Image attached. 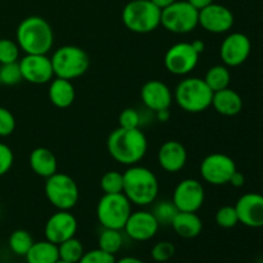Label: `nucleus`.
<instances>
[{
    "label": "nucleus",
    "mask_w": 263,
    "mask_h": 263,
    "mask_svg": "<svg viewBox=\"0 0 263 263\" xmlns=\"http://www.w3.org/2000/svg\"><path fill=\"white\" fill-rule=\"evenodd\" d=\"M140 98L146 109L154 113L162 109H170L174 102L171 89L159 80L146 81L140 90Z\"/></svg>",
    "instance_id": "6ab92c4d"
},
{
    "label": "nucleus",
    "mask_w": 263,
    "mask_h": 263,
    "mask_svg": "<svg viewBox=\"0 0 263 263\" xmlns=\"http://www.w3.org/2000/svg\"><path fill=\"white\" fill-rule=\"evenodd\" d=\"M15 41L25 54H48L54 45L53 28L45 18L30 15L18 25Z\"/></svg>",
    "instance_id": "f03ea898"
},
{
    "label": "nucleus",
    "mask_w": 263,
    "mask_h": 263,
    "mask_svg": "<svg viewBox=\"0 0 263 263\" xmlns=\"http://www.w3.org/2000/svg\"><path fill=\"white\" fill-rule=\"evenodd\" d=\"M49 100L54 107L59 109H64L73 104L74 98H76V90H74L73 84L69 80L55 77L49 84L48 90Z\"/></svg>",
    "instance_id": "5701e85b"
},
{
    "label": "nucleus",
    "mask_w": 263,
    "mask_h": 263,
    "mask_svg": "<svg viewBox=\"0 0 263 263\" xmlns=\"http://www.w3.org/2000/svg\"><path fill=\"white\" fill-rule=\"evenodd\" d=\"M22 73H21L20 64L15 63L0 64V84L5 86H14L22 81Z\"/></svg>",
    "instance_id": "473e14b6"
},
{
    "label": "nucleus",
    "mask_w": 263,
    "mask_h": 263,
    "mask_svg": "<svg viewBox=\"0 0 263 263\" xmlns=\"http://www.w3.org/2000/svg\"><path fill=\"white\" fill-rule=\"evenodd\" d=\"M159 223L151 211L131 212L123 231L134 241H148L158 233Z\"/></svg>",
    "instance_id": "f3484780"
},
{
    "label": "nucleus",
    "mask_w": 263,
    "mask_h": 263,
    "mask_svg": "<svg viewBox=\"0 0 263 263\" xmlns=\"http://www.w3.org/2000/svg\"><path fill=\"white\" fill-rule=\"evenodd\" d=\"M171 226L180 238L194 239L202 233L203 221L197 212H177Z\"/></svg>",
    "instance_id": "b1692460"
},
{
    "label": "nucleus",
    "mask_w": 263,
    "mask_h": 263,
    "mask_svg": "<svg viewBox=\"0 0 263 263\" xmlns=\"http://www.w3.org/2000/svg\"><path fill=\"white\" fill-rule=\"evenodd\" d=\"M239 222L251 229L263 228V195L259 193H247L235 203Z\"/></svg>",
    "instance_id": "a211bd4d"
},
{
    "label": "nucleus",
    "mask_w": 263,
    "mask_h": 263,
    "mask_svg": "<svg viewBox=\"0 0 263 263\" xmlns=\"http://www.w3.org/2000/svg\"><path fill=\"white\" fill-rule=\"evenodd\" d=\"M118 125L123 128H140L141 115L135 108H126L118 116Z\"/></svg>",
    "instance_id": "c9c22d12"
},
{
    "label": "nucleus",
    "mask_w": 263,
    "mask_h": 263,
    "mask_svg": "<svg viewBox=\"0 0 263 263\" xmlns=\"http://www.w3.org/2000/svg\"><path fill=\"white\" fill-rule=\"evenodd\" d=\"M107 151L118 163L134 166L145 157L148 140L140 128H123L118 126L108 136Z\"/></svg>",
    "instance_id": "f257e3e1"
},
{
    "label": "nucleus",
    "mask_w": 263,
    "mask_h": 263,
    "mask_svg": "<svg viewBox=\"0 0 263 263\" xmlns=\"http://www.w3.org/2000/svg\"><path fill=\"white\" fill-rule=\"evenodd\" d=\"M79 223L76 217L69 211H57L48 218L44 228L46 240L54 244H61L76 236Z\"/></svg>",
    "instance_id": "2eb2a0df"
},
{
    "label": "nucleus",
    "mask_w": 263,
    "mask_h": 263,
    "mask_svg": "<svg viewBox=\"0 0 263 263\" xmlns=\"http://www.w3.org/2000/svg\"><path fill=\"white\" fill-rule=\"evenodd\" d=\"M58 252L59 259L68 263H79L85 253L84 246L76 236L58 244Z\"/></svg>",
    "instance_id": "cd10ccee"
},
{
    "label": "nucleus",
    "mask_w": 263,
    "mask_h": 263,
    "mask_svg": "<svg viewBox=\"0 0 263 263\" xmlns=\"http://www.w3.org/2000/svg\"><path fill=\"white\" fill-rule=\"evenodd\" d=\"M235 18L228 7L212 3L199 10V26L207 32L226 33L233 28Z\"/></svg>",
    "instance_id": "dca6fc26"
},
{
    "label": "nucleus",
    "mask_w": 263,
    "mask_h": 263,
    "mask_svg": "<svg viewBox=\"0 0 263 263\" xmlns=\"http://www.w3.org/2000/svg\"><path fill=\"white\" fill-rule=\"evenodd\" d=\"M116 261L117 259H116L115 254L107 253L100 248H97L85 252L79 263H116Z\"/></svg>",
    "instance_id": "e433bc0d"
},
{
    "label": "nucleus",
    "mask_w": 263,
    "mask_h": 263,
    "mask_svg": "<svg viewBox=\"0 0 263 263\" xmlns=\"http://www.w3.org/2000/svg\"><path fill=\"white\" fill-rule=\"evenodd\" d=\"M20 53L17 41L0 37V64L15 63L20 61Z\"/></svg>",
    "instance_id": "2f4dec72"
},
{
    "label": "nucleus",
    "mask_w": 263,
    "mask_h": 263,
    "mask_svg": "<svg viewBox=\"0 0 263 263\" xmlns=\"http://www.w3.org/2000/svg\"><path fill=\"white\" fill-rule=\"evenodd\" d=\"M216 223L222 229H233L239 223V217L234 205H223L216 212Z\"/></svg>",
    "instance_id": "72a5a7b5"
},
{
    "label": "nucleus",
    "mask_w": 263,
    "mask_h": 263,
    "mask_svg": "<svg viewBox=\"0 0 263 263\" xmlns=\"http://www.w3.org/2000/svg\"><path fill=\"white\" fill-rule=\"evenodd\" d=\"M32 244L33 239L31 236V234L28 231L22 230V229H18V230L13 231L10 234L9 239H8L9 249L15 256L25 257L27 254V252L30 251L31 247H32Z\"/></svg>",
    "instance_id": "c85d7f7f"
},
{
    "label": "nucleus",
    "mask_w": 263,
    "mask_h": 263,
    "mask_svg": "<svg viewBox=\"0 0 263 263\" xmlns=\"http://www.w3.org/2000/svg\"><path fill=\"white\" fill-rule=\"evenodd\" d=\"M100 189L104 194H118L123 192V174L120 171H108L100 179Z\"/></svg>",
    "instance_id": "7c9ffc66"
},
{
    "label": "nucleus",
    "mask_w": 263,
    "mask_h": 263,
    "mask_svg": "<svg viewBox=\"0 0 263 263\" xmlns=\"http://www.w3.org/2000/svg\"><path fill=\"white\" fill-rule=\"evenodd\" d=\"M0 85H2V84H0Z\"/></svg>",
    "instance_id": "de8ad7c7"
},
{
    "label": "nucleus",
    "mask_w": 263,
    "mask_h": 263,
    "mask_svg": "<svg viewBox=\"0 0 263 263\" xmlns=\"http://www.w3.org/2000/svg\"><path fill=\"white\" fill-rule=\"evenodd\" d=\"M14 162V154L9 145L0 143V177L7 175L10 171Z\"/></svg>",
    "instance_id": "58836bf2"
},
{
    "label": "nucleus",
    "mask_w": 263,
    "mask_h": 263,
    "mask_svg": "<svg viewBox=\"0 0 263 263\" xmlns=\"http://www.w3.org/2000/svg\"><path fill=\"white\" fill-rule=\"evenodd\" d=\"M203 80H204L205 84L208 85V87L213 92L226 89V87H229L231 81L230 69L225 64H216V66H212L211 68H208Z\"/></svg>",
    "instance_id": "a878e982"
},
{
    "label": "nucleus",
    "mask_w": 263,
    "mask_h": 263,
    "mask_svg": "<svg viewBox=\"0 0 263 263\" xmlns=\"http://www.w3.org/2000/svg\"><path fill=\"white\" fill-rule=\"evenodd\" d=\"M244 182H246V177H244V175L241 174V172H239L238 170H236V171L234 172L233 176H231L229 184L233 185L234 187H241L244 186Z\"/></svg>",
    "instance_id": "ea45409f"
},
{
    "label": "nucleus",
    "mask_w": 263,
    "mask_h": 263,
    "mask_svg": "<svg viewBox=\"0 0 263 263\" xmlns=\"http://www.w3.org/2000/svg\"><path fill=\"white\" fill-rule=\"evenodd\" d=\"M199 62V54L192 43H176L170 46L164 54L163 63L167 71L175 76H186L192 73Z\"/></svg>",
    "instance_id": "9b49d317"
},
{
    "label": "nucleus",
    "mask_w": 263,
    "mask_h": 263,
    "mask_svg": "<svg viewBox=\"0 0 263 263\" xmlns=\"http://www.w3.org/2000/svg\"><path fill=\"white\" fill-rule=\"evenodd\" d=\"M187 2H189L193 7L197 8L198 10H200L203 9V8L208 7L210 4H212V3H215V0H187Z\"/></svg>",
    "instance_id": "a19ab883"
},
{
    "label": "nucleus",
    "mask_w": 263,
    "mask_h": 263,
    "mask_svg": "<svg viewBox=\"0 0 263 263\" xmlns=\"http://www.w3.org/2000/svg\"><path fill=\"white\" fill-rule=\"evenodd\" d=\"M54 76L64 80L84 76L90 67V57L82 48L76 45H63L50 57Z\"/></svg>",
    "instance_id": "423d86ee"
},
{
    "label": "nucleus",
    "mask_w": 263,
    "mask_h": 263,
    "mask_svg": "<svg viewBox=\"0 0 263 263\" xmlns=\"http://www.w3.org/2000/svg\"><path fill=\"white\" fill-rule=\"evenodd\" d=\"M57 263H68V262H63V261H61V259H59V261L57 262Z\"/></svg>",
    "instance_id": "49530a36"
},
{
    "label": "nucleus",
    "mask_w": 263,
    "mask_h": 263,
    "mask_svg": "<svg viewBox=\"0 0 263 263\" xmlns=\"http://www.w3.org/2000/svg\"><path fill=\"white\" fill-rule=\"evenodd\" d=\"M205 190L200 181L195 179H184L176 185L172 202L179 212H198L204 204Z\"/></svg>",
    "instance_id": "f8f14e48"
},
{
    "label": "nucleus",
    "mask_w": 263,
    "mask_h": 263,
    "mask_svg": "<svg viewBox=\"0 0 263 263\" xmlns=\"http://www.w3.org/2000/svg\"><path fill=\"white\" fill-rule=\"evenodd\" d=\"M98 246L107 253L116 254L121 251L123 246L122 230L115 229H103L98 238Z\"/></svg>",
    "instance_id": "bb28decb"
},
{
    "label": "nucleus",
    "mask_w": 263,
    "mask_h": 263,
    "mask_svg": "<svg viewBox=\"0 0 263 263\" xmlns=\"http://www.w3.org/2000/svg\"><path fill=\"white\" fill-rule=\"evenodd\" d=\"M213 91L200 77H186L177 84L174 100L187 113H200L212 105Z\"/></svg>",
    "instance_id": "20e7f679"
},
{
    "label": "nucleus",
    "mask_w": 263,
    "mask_h": 263,
    "mask_svg": "<svg viewBox=\"0 0 263 263\" xmlns=\"http://www.w3.org/2000/svg\"><path fill=\"white\" fill-rule=\"evenodd\" d=\"M156 117L159 122H167L171 117V112H170V109L158 110V112H156Z\"/></svg>",
    "instance_id": "79ce46f5"
},
{
    "label": "nucleus",
    "mask_w": 263,
    "mask_h": 263,
    "mask_svg": "<svg viewBox=\"0 0 263 263\" xmlns=\"http://www.w3.org/2000/svg\"><path fill=\"white\" fill-rule=\"evenodd\" d=\"M152 3H153L156 7H158L159 9H164V8H167L168 5H171L172 3H175L176 0H151Z\"/></svg>",
    "instance_id": "c03bdc74"
},
{
    "label": "nucleus",
    "mask_w": 263,
    "mask_h": 263,
    "mask_svg": "<svg viewBox=\"0 0 263 263\" xmlns=\"http://www.w3.org/2000/svg\"><path fill=\"white\" fill-rule=\"evenodd\" d=\"M46 199L58 211H71L79 203L80 189L69 175L55 172L48 177L44 186Z\"/></svg>",
    "instance_id": "1a4fd4ad"
},
{
    "label": "nucleus",
    "mask_w": 263,
    "mask_h": 263,
    "mask_svg": "<svg viewBox=\"0 0 263 263\" xmlns=\"http://www.w3.org/2000/svg\"><path fill=\"white\" fill-rule=\"evenodd\" d=\"M175 252H176V249L171 241H158L152 248L151 256L156 262L162 263L170 261L175 256Z\"/></svg>",
    "instance_id": "f704fd0d"
},
{
    "label": "nucleus",
    "mask_w": 263,
    "mask_h": 263,
    "mask_svg": "<svg viewBox=\"0 0 263 263\" xmlns=\"http://www.w3.org/2000/svg\"><path fill=\"white\" fill-rule=\"evenodd\" d=\"M116 263H145L138 257H123V258L116 261Z\"/></svg>",
    "instance_id": "a18cd8bd"
},
{
    "label": "nucleus",
    "mask_w": 263,
    "mask_h": 263,
    "mask_svg": "<svg viewBox=\"0 0 263 263\" xmlns=\"http://www.w3.org/2000/svg\"><path fill=\"white\" fill-rule=\"evenodd\" d=\"M251 39L241 32L229 33L220 46V58L226 67H239L251 55Z\"/></svg>",
    "instance_id": "4468645a"
},
{
    "label": "nucleus",
    "mask_w": 263,
    "mask_h": 263,
    "mask_svg": "<svg viewBox=\"0 0 263 263\" xmlns=\"http://www.w3.org/2000/svg\"><path fill=\"white\" fill-rule=\"evenodd\" d=\"M161 26L176 35L189 33L199 26V10L187 0H176L162 9Z\"/></svg>",
    "instance_id": "6e6552de"
},
{
    "label": "nucleus",
    "mask_w": 263,
    "mask_h": 263,
    "mask_svg": "<svg viewBox=\"0 0 263 263\" xmlns=\"http://www.w3.org/2000/svg\"><path fill=\"white\" fill-rule=\"evenodd\" d=\"M15 130V117L8 108L0 107V138L12 135Z\"/></svg>",
    "instance_id": "4c0bfd02"
},
{
    "label": "nucleus",
    "mask_w": 263,
    "mask_h": 263,
    "mask_svg": "<svg viewBox=\"0 0 263 263\" xmlns=\"http://www.w3.org/2000/svg\"><path fill=\"white\" fill-rule=\"evenodd\" d=\"M161 12L151 0H130L123 7L121 18L131 32L149 33L161 26Z\"/></svg>",
    "instance_id": "39448f33"
},
{
    "label": "nucleus",
    "mask_w": 263,
    "mask_h": 263,
    "mask_svg": "<svg viewBox=\"0 0 263 263\" xmlns=\"http://www.w3.org/2000/svg\"><path fill=\"white\" fill-rule=\"evenodd\" d=\"M192 45H193V48L195 49V51L199 54V55L203 53V51H204V49H205V44L203 43V40H199V39L192 41Z\"/></svg>",
    "instance_id": "37998d69"
},
{
    "label": "nucleus",
    "mask_w": 263,
    "mask_h": 263,
    "mask_svg": "<svg viewBox=\"0 0 263 263\" xmlns=\"http://www.w3.org/2000/svg\"><path fill=\"white\" fill-rule=\"evenodd\" d=\"M26 263H57L59 261L58 246L49 240L33 241L26 254Z\"/></svg>",
    "instance_id": "393cba45"
},
{
    "label": "nucleus",
    "mask_w": 263,
    "mask_h": 263,
    "mask_svg": "<svg viewBox=\"0 0 263 263\" xmlns=\"http://www.w3.org/2000/svg\"><path fill=\"white\" fill-rule=\"evenodd\" d=\"M22 79L33 85L49 84L54 79L53 66L48 54H25L18 61Z\"/></svg>",
    "instance_id": "ddd939ff"
},
{
    "label": "nucleus",
    "mask_w": 263,
    "mask_h": 263,
    "mask_svg": "<svg viewBox=\"0 0 263 263\" xmlns=\"http://www.w3.org/2000/svg\"><path fill=\"white\" fill-rule=\"evenodd\" d=\"M236 164L231 157L223 153L208 154L200 162L199 172L202 179L210 185L222 186L229 184L231 176L236 171Z\"/></svg>",
    "instance_id": "9d476101"
},
{
    "label": "nucleus",
    "mask_w": 263,
    "mask_h": 263,
    "mask_svg": "<svg viewBox=\"0 0 263 263\" xmlns=\"http://www.w3.org/2000/svg\"><path fill=\"white\" fill-rule=\"evenodd\" d=\"M123 194L131 204L146 207L156 202L159 182L154 172L144 166L134 164L123 172Z\"/></svg>",
    "instance_id": "7ed1b4c3"
},
{
    "label": "nucleus",
    "mask_w": 263,
    "mask_h": 263,
    "mask_svg": "<svg viewBox=\"0 0 263 263\" xmlns=\"http://www.w3.org/2000/svg\"><path fill=\"white\" fill-rule=\"evenodd\" d=\"M177 212H179V210H177L176 205L174 204L172 200H161V202H158L154 205L153 211H152V213L157 218L159 225L164 226H171L172 221H174Z\"/></svg>",
    "instance_id": "c756f323"
},
{
    "label": "nucleus",
    "mask_w": 263,
    "mask_h": 263,
    "mask_svg": "<svg viewBox=\"0 0 263 263\" xmlns=\"http://www.w3.org/2000/svg\"><path fill=\"white\" fill-rule=\"evenodd\" d=\"M157 161L163 171L170 174L180 172L187 162L186 148L177 140L164 141L158 149Z\"/></svg>",
    "instance_id": "aec40b11"
},
{
    "label": "nucleus",
    "mask_w": 263,
    "mask_h": 263,
    "mask_svg": "<svg viewBox=\"0 0 263 263\" xmlns=\"http://www.w3.org/2000/svg\"><path fill=\"white\" fill-rule=\"evenodd\" d=\"M216 112L225 117H234L243 109V99L235 90L226 87L213 92L212 105Z\"/></svg>",
    "instance_id": "412c9836"
},
{
    "label": "nucleus",
    "mask_w": 263,
    "mask_h": 263,
    "mask_svg": "<svg viewBox=\"0 0 263 263\" xmlns=\"http://www.w3.org/2000/svg\"><path fill=\"white\" fill-rule=\"evenodd\" d=\"M133 212V204L123 193L104 194L97 205V217L103 229L123 230Z\"/></svg>",
    "instance_id": "0eeeda50"
},
{
    "label": "nucleus",
    "mask_w": 263,
    "mask_h": 263,
    "mask_svg": "<svg viewBox=\"0 0 263 263\" xmlns=\"http://www.w3.org/2000/svg\"><path fill=\"white\" fill-rule=\"evenodd\" d=\"M28 163H30L31 170L37 176L44 177V179H48L51 175L58 172V161H57L55 154L45 146H39L33 149L28 157Z\"/></svg>",
    "instance_id": "4be33fe9"
}]
</instances>
